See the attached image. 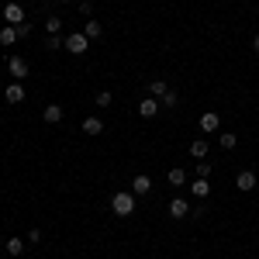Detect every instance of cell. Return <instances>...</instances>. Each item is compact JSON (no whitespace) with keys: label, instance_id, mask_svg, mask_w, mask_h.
Here are the masks:
<instances>
[{"label":"cell","instance_id":"cell-1","mask_svg":"<svg viewBox=\"0 0 259 259\" xmlns=\"http://www.w3.org/2000/svg\"><path fill=\"white\" fill-rule=\"evenodd\" d=\"M111 211L121 214V218H132V214H135V194H132V190H118V194L111 197Z\"/></svg>","mask_w":259,"mask_h":259},{"label":"cell","instance_id":"cell-2","mask_svg":"<svg viewBox=\"0 0 259 259\" xmlns=\"http://www.w3.org/2000/svg\"><path fill=\"white\" fill-rule=\"evenodd\" d=\"M90 45H94V41L87 38L83 31H69V35H66V52H69V56H83Z\"/></svg>","mask_w":259,"mask_h":259},{"label":"cell","instance_id":"cell-3","mask_svg":"<svg viewBox=\"0 0 259 259\" xmlns=\"http://www.w3.org/2000/svg\"><path fill=\"white\" fill-rule=\"evenodd\" d=\"M7 69H11V80H24V76H28V59H24V56H11V59H7Z\"/></svg>","mask_w":259,"mask_h":259},{"label":"cell","instance_id":"cell-4","mask_svg":"<svg viewBox=\"0 0 259 259\" xmlns=\"http://www.w3.org/2000/svg\"><path fill=\"white\" fill-rule=\"evenodd\" d=\"M256 187H259V180H256L252 169H242L239 177H235V190H242V194H249V190H256Z\"/></svg>","mask_w":259,"mask_h":259},{"label":"cell","instance_id":"cell-5","mask_svg":"<svg viewBox=\"0 0 259 259\" xmlns=\"http://www.w3.org/2000/svg\"><path fill=\"white\" fill-rule=\"evenodd\" d=\"M132 194H135V197H149V194H152V180L145 177V173H139V177L132 180Z\"/></svg>","mask_w":259,"mask_h":259},{"label":"cell","instance_id":"cell-6","mask_svg":"<svg viewBox=\"0 0 259 259\" xmlns=\"http://www.w3.org/2000/svg\"><path fill=\"white\" fill-rule=\"evenodd\" d=\"M4 21H11V24H14V28H18L21 21H24V7H21V4H14V0H11V4H7V7H4Z\"/></svg>","mask_w":259,"mask_h":259},{"label":"cell","instance_id":"cell-7","mask_svg":"<svg viewBox=\"0 0 259 259\" xmlns=\"http://www.w3.org/2000/svg\"><path fill=\"white\" fill-rule=\"evenodd\" d=\"M4 97H7V104H21L28 94H24V87H21L18 80H11V83H7V90H4Z\"/></svg>","mask_w":259,"mask_h":259},{"label":"cell","instance_id":"cell-8","mask_svg":"<svg viewBox=\"0 0 259 259\" xmlns=\"http://www.w3.org/2000/svg\"><path fill=\"white\" fill-rule=\"evenodd\" d=\"M159 111H162V104H159L156 97H145V100L139 104V114H142V118H156Z\"/></svg>","mask_w":259,"mask_h":259},{"label":"cell","instance_id":"cell-9","mask_svg":"<svg viewBox=\"0 0 259 259\" xmlns=\"http://www.w3.org/2000/svg\"><path fill=\"white\" fill-rule=\"evenodd\" d=\"M169 214H173V218H190V204H187V197H173L169 200Z\"/></svg>","mask_w":259,"mask_h":259},{"label":"cell","instance_id":"cell-10","mask_svg":"<svg viewBox=\"0 0 259 259\" xmlns=\"http://www.w3.org/2000/svg\"><path fill=\"white\" fill-rule=\"evenodd\" d=\"M62 114H66V111H62V104H49V107L41 111L45 124H59V121H62Z\"/></svg>","mask_w":259,"mask_h":259},{"label":"cell","instance_id":"cell-11","mask_svg":"<svg viewBox=\"0 0 259 259\" xmlns=\"http://www.w3.org/2000/svg\"><path fill=\"white\" fill-rule=\"evenodd\" d=\"M221 128V118L214 111H207V114H200V132H218Z\"/></svg>","mask_w":259,"mask_h":259},{"label":"cell","instance_id":"cell-12","mask_svg":"<svg viewBox=\"0 0 259 259\" xmlns=\"http://www.w3.org/2000/svg\"><path fill=\"white\" fill-rule=\"evenodd\" d=\"M207 152H211L207 139H194L190 142V156H194V159H207Z\"/></svg>","mask_w":259,"mask_h":259},{"label":"cell","instance_id":"cell-13","mask_svg":"<svg viewBox=\"0 0 259 259\" xmlns=\"http://www.w3.org/2000/svg\"><path fill=\"white\" fill-rule=\"evenodd\" d=\"M190 194H194V197H197V200H204V197H207V194H211V183H207V180H204V177H197V180H194V183H190Z\"/></svg>","mask_w":259,"mask_h":259},{"label":"cell","instance_id":"cell-14","mask_svg":"<svg viewBox=\"0 0 259 259\" xmlns=\"http://www.w3.org/2000/svg\"><path fill=\"white\" fill-rule=\"evenodd\" d=\"M83 35L90 41H97L100 35H104V24H100V21H83Z\"/></svg>","mask_w":259,"mask_h":259},{"label":"cell","instance_id":"cell-15","mask_svg":"<svg viewBox=\"0 0 259 259\" xmlns=\"http://www.w3.org/2000/svg\"><path fill=\"white\" fill-rule=\"evenodd\" d=\"M24 245H28V239H14V235H11V239H7V245H4V249H7V256H14V259H18L21 252H24Z\"/></svg>","mask_w":259,"mask_h":259},{"label":"cell","instance_id":"cell-16","mask_svg":"<svg viewBox=\"0 0 259 259\" xmlns=\"http://www.w3.org/2000/svg\"><path fill=\"white\" fill-rule=\"evenodd\" d=\"M218 145L225 149V152H232V149L239 145V135H235V132H221V135H218Z\"/></svg>","mask_w":259,"mask_h":259},{"label":"cell","instance_id":"cell-17","mask_svg":"<svg viewBox=\"0 0 259 259\" xmlns=\"http://www.w3.org/2000/svg\"><path fill=\"white\" fill-rule=\"evenodd\" d=\"M83 132H87V135H100V132H104V121L100 118H83Z\"/></svg>","mask_w":259,"mask_h":259},{"label":"cell","instance_id":"cell-18","mask_svg":"<svg viewBox=\"0 0 259 259\" xmlns=\"http://www.w3.org/2000/svg\"><path fill=\"white\" fill-rule=\"evenodd\" d=\"M166 180H169V183H173V187H187V173H183V169H180V166H173V169H169V173H166Z\"/></svg>","mask_w":259,"mask_h":259},{"label":"cell","instance_id":"cell-19","mask_svg":"<svg viewBox=\"0 0 259 259\" xmlns=\"http://www.w3.org/2000/svg\"><path fill=\"white\" fill-rule=\"evenodd\" d=\"M14 41H18V28H14V24L0 28V45H14Z\"/></svg>","mask_w":259,"mask_h":259},{"label":"cell","instance_id":"cell-20","mask_svg":"<svg viewBox=\"0 0 259 259\" xmlns=\"http://www.w3.org/2000/svg\"><path fill=\"white\" fill-rule=\"evenodd\" d=\"M169 87H166V80H152L149 83V97H156V100H162V94H166Z\"/></svg>","mask_w":259,"mask_h":259},{"label":"cell","instance_id":"cell-21","mask_svg":"<svg viewBox=\"0 0 259 259\" xmlns=\"http://www.w3.org/2000/svg\"><path fill=\"white\" fill-rule=\"evenodd\" d=\"M45 31H49V35H59V31H62V18H56V14L45 18Z\"/></svg>","mask_w":259,"mask_h":259},{"label":"cell","instance_id":"cell-22","mask_svg":"<svg viewBox=\"0 0 259 259\" xmlns=\"http://www.w3.org/2000/svg\"><path fill=\"white\" fill-rule=\"evenodd\" d=\"M62 45H66L62 35H49V38H45V49H49V52H56V49H62Z\"/></svg>","mask_w":259,"mask_h":259},{"label":"cell","instance_id":"cell-23","mask_svg":"<svg viewBox=\"0 0 259 259\" xmlns=\"http://www.w3.org/2000/svg\"><path fill=\"white\" fill-rule=\"evenodd\" d=\"M211 169H214V166H211L207 159H197V177H204V180H207V177H211Z\"/></svg>","mask_w":259,"mask_h":259},{"label":"cell","instance_id":"cell-24","mask_svg":"<svg viewBox=\"0 0 259 259\" xmlns=\"http://www.w3.org/2000/svg\"><path fill=\"white\" fill-rule=\"evenodd\" d=\"M31 31H35V24H31V21H21V24H18V38H28Z\"/></svg>","mask_w":259,"mask_h":259},{"label":"cell","instance_id":"cell-25","mask_svg":"<svg viewBox=\"0 0 259 259\" xmlns=\"http://www.w3.org/2000/svg\"><path fill=\"white\" fill-rule=\"evenodd\" d=\"M111 100H114V97H111V90H100V94H97V107H111Z\"/></svg>","mask_w":259,"mask_h":259},{"label":"cell","instance_id":"cell-26","mask_svg":"<svg viewBox=\"0 0 259 259\" xmlns=\"http://www.w3.org/2000/svg\"><path fill=\"white\" fill-rule=\"evenodd\" d=\"M159 104H162V107H177V94H173V90H166Z\"/></svg>","mask_w":259,"mask_h":259},{"label":"cell","instance_id":"cell-27","mask_svg":"<svg viewBox=\"0 0 259 259\" xmlns=\"http://www.w3.org/2000/svg\"><path fill=\"white\" fill-rule=\"evenodd\" d=\"M80 14H83V18H90V14H94V4H90V0H80Z\"/></svg>","mask_w":259,"mask_h":259},{"label":"cell","instance_id":"cell-28","mask_svg":"<svg viewBox=\"0 0 259 259\" xmlns=\"http://www.w3.org/2000/svg\"><path fill=\"white\" fill-rule=\"evenodd\" d=\"M28 242H35V245L41 242V232H38V228H31V232H28Z\"/></svg>","mask_w":259,"mask_h":259},{"label":"cell","instance_id":"cell-29","mask_svg":"<svg viewBox=\"0 0 259 259\" xmlns=\"http://www.w3.org/2000/svg\"><path fill=\"white\" fill-rule=\"evenodd\" d=\"M252 49H256V52H259V35H256V38H252Z\"/></svg>","mask_w":259,"mask_h":259},{"label":"cell","instance_id":"cell-30","mask_svg":"<svg viewBox=\"0 0 259 259\" xmlns=\"http://www.w3.org/2000/svg\"><path fill=\"white\" fill-rule=\"evenodd\" d=\"M4 245H7V239H4V235H0V249H4Z\"/></svg>","mask_w":259,"mask_h":259},{"label":"cell","instance_id":"cell-31","mask_svg":"<svg viewBox=\"0 0 259 259\" xmlns=\"http://www.w3.org/2000/svg\"><path fill=\"white\" fill-rule=\"evenodd\" d=\"M59 4H69V0H59Z\"/></svg>","mask_w":259,"mask_h":259}]
</instances>
